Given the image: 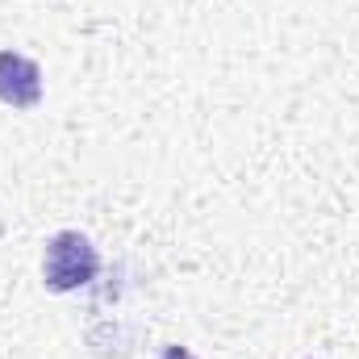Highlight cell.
<instances>
[{
  "mask_svg": "<svg viewBox=\"0 0 359 359\" xmlns=\"http://www.w3.org/2000/svg\"><path fill=\"white\" fill-rule=\"evenodd\" d=\"M100 271V251L92 247L88 234L80 230H59L50 243H46V255H42V284L50 292H80L88 288Z\"/></svg>",
  "mask_w": 359,
  "mask_h": 359,
  "instance_id": "6da1fadb",
  "label": "cell"
},
{
  "mask_svg": "<svg viewBox=\"0 0 359 359\" xmlns=\"http://www.w3.org/2000/svg\"><path fill=\"white\" fill-rule=\"evenodd\" d=\"M0 104L21 113L42 104V67L21 50H0Z\"/></svg>",
  "mask_w": 359,
  "mask_h": 359,
  "instance_id": "7a4b0ae2",
  "label": "cell"
},
{
  "mask_svg": "<svg viewBox=\"0 0 359 359\" xmlns=\"http://www.w3.org/2000/svg\"><path fill=\"white\" fill-rule=\"evenodd\" d=\"M163 359H196V355H192L188 347H180V343H168V347H163Z\"/></svg>",
  "mask_w": 359,
  "mask_h": 359,
  "instance_id": "3957f363",
  "label": "cell"
}]
</instances>
